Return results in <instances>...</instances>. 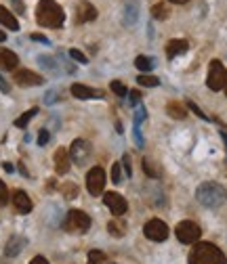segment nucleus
I'll return each mask as SVG.
<instances>
[{
	"label": "nucleus",
	"instance_id": "36",
	"mask_svg": "<svg viewBox=\"0 0 227 264\" xmlns=\"http://www.w3.org/2000/svg\"><path fill=\"white\" fill-rule=\"evenodd\" d=\"M122 174H120V164H112V183H120Z\"/></svg>",
	"mask_w": 227,
	"mask_h": 264
},
{
	"label": "nucleus",
	"instance_id": "41",
	"mask_svg": "<svg viewBox=\"0 0 227 264\" xmlns=\"http://www.w3.org/2000/svg\"><path fill=\"white\" fill-rule=\"evenodd\" d=\"M30 264H49V260L42 258V256H36V258H32V262Z\"/></svg>",
	"mask_w": 227,
	"mask_h": 264
},
{
	"label": "nucleus",
	"instance_id": "13",
	"mask_svg": "<svg viewBox=\"0 0 227 264\" xmlns=\"http://www.w3.org/2000/svg\"><path fill=\"white\" fill-rule=\"evenodd\" d=\"M11 201H13V206L17 208V212L21 214H28V212H32V199H30V195L26 191H13V195H11Z\"/></svg>",
	"mask_w": 227,
	"mask_h": 264
},
{
	"label": "nucleus",
	"instance_id": "33",
	"mask_svg": "<svg viewBox=\"0 0 227 264\" xmlns=\"http://www.w3.org/2000/svg\"><path fill=\"white\" fill-rule=\"evenodd\" d=\"M187 107H190V109H192V111H194L195 115H198V118H202V120H206V122L210 120V118H208V115H204V111H202V109H200V107H198V105H195V103H194V101H187Z\"/></svg>",
	"mask_w": 227,
	"mask_h": 264
},
{
	"label": "nucleus",
	"instance_id": "27",
	"mask_svg": "<svg viewBox=\"0 0 227 264\" xmlns=\"http://www.w3.org/2000/svg\"><path fill=\"white\" fill-rule=\"evenodd\" d=\"M89 264H107V256L99 250L89 252Z\"/></svg>",
	"mask_w": 227,
	"mask_h": 264
},
{
	"label": "nucleus",
	"instance_id": "24",
	"mask_svg": "<svg viewBox=\"0 0 227 264\" xmlns=\"http://www.w3.org/2000/svg\"><path fill=\"white\" fill-rule=\"evenodd\" d=\"M36 113H38V107H32V109H30V111L21 113V118H17V120H15V126H17V128H26V126H28V122L32 120Z\"/></svg>",
	"mask_w": 227,
	"mask_h": 264
},
{
	"label": "nucleus",
	"instance_id": "19",
	"mask_svg": "<svg viewBox=\"0 0 227 264\" xmlns=\"http://www.w3.org/2000/svg\"><path fill=\"white\" fill-rule=\"evenodd\" d=\"M26 239L23 237H19V235H15V237H11L9 239V243H6V247H4V254L9 256V258H13V256H17L23 247H26Z\"/></svg>",
	"mask_w": 227,
	"mask_h": 264
},
{
	"label": "nucleus",
	"instance_id": "39",
	"mask_svg": "<svg viewBox=\"0 0 227 264\" xmlns=\"http://www.w3.org/2000/svg\"><path fill=\"white\" fill-rule=\"evenodd\" d=\"M122 166H124V172H127V176H130L132 170H130V158H129V155H124V158H122Z\"/></svg>",
	"mask_w": 227,
	"mask_h": 264
},
{
	"label": "nucleus",
	"instance_id": "28",
	"mask_svg": "<svg viewBox=\"0 0 227 264\" xmlns=\"http://www.w3.org/2000/svg\"><path fill=\"white\" fill-rule=\"evenodd\" d=\"M61 193H64L65 199H74L78 195V187L74 183H65V185H61Z\"/></svg>",
	"mask_w": 227,
	"mask_h": 264
},
{
	"label": "nucleus",
	"instance_id": "3",
	"mask_svg": "<svg viewBox=\"0 0 227 264\" xmlns=\"http://www.w3.org/2000/svg\"><path fill=\"white\" fill-rule=\"evenodd\" d=\"M195 199L206 208H219L225 204L227 191L219 183H202L200 187L195 189Z\"/></svg>",
	"mask_w": 227,
	"mask_h": 264
},
{
	"label": "nucleus",
	"instance_id": "2",
	"mask_svg": "<svg viewBox=\"0 0 227 264\" xmlns=\"http://www.w3.org/2000/svg\"><path fill=\"white\" fill-rule=\"evenodd\" d=\"M190 264H227L225 254L213 243H195L190 254Z\"/></svg>",
	"mask_w": 227,
	"mask_h": 264
},
{
	"label": "nucleus",
	"instance_id": "18",
	"mask_svg": "<svg viewBox=\"0 0 227 264\" xmlns=\"http://www.w3.org/2000/svg\"><path fill=\"white\" fill-rule=\"evenodd\" d=\"M137 17H139V4L135 0H129L124 4V26H135Z\"/></svg>",
	"mask_w": 227,
	"mask_h": 264
},
{
	"label": "nucleus",
	"instance_id": "10",
	"mask_svg": "<svg viewBox=\"0 0 227 264\" xmlns=\"http://www.w3.org/2000/svg\"><path fill=\"white\" fill-rule=\"evenodd\" d=\"M103 204H105L109 210H112L114 216H122V214L129 210L127 199H124L120 193H105V195H103Z\"/></svg>",
	"mask_w": 227,
	"mask_h": 264
},
{
	"label": "nucleus",
	"instance_id": "35",
	"mask_svg": "<svg viewBox=\"0 0 227 264\" xmlns=\"http://www.w3.org/2000/svg\"><path fill=\"white\" fill-rule=\"evenodd\" d=\"M49 138H51V134H49V130H40V132H38V145H40V147H44L46 143H49Z\"/></svg>",
	"mask_w": 227,
	"mask_h": 264
},
{
	"label": "nucleus",
	"instance_id": "20",
	"mask_svg": "<svg viewBox=\"0 0 227 264\" xmlns=\"http://www.w3.org/2000/svg\"><path fill=\"white\" fill-rule=\"evenodd\" d=\"M0 23H2L4 27L13 29V32H17V29H19V23H17V19H15V17H13V13H11L9 9H4L2 4H0Z\"/></svg>",
	"mask_w": 227,
	"mask_h": 264
},
{
	"label": "nucleus",
	"instance_id": "40",
	"mask_svg": "<svg viewBox=\"0 0 227 264\" xmlns=\"http://www.w3.org/2000/svg\"><path fill=\"white\" fill-rule=\"evenodd\" d=\"M55 101H57V92H55V90H51V92H49V95H46V99H44V103H46V105H53V103H55Z\"/></svg>",
	"mask_w": 227,
	"mask_h": 264
},
{
	"label": "nucleus",
	"instance_id": "5",
	"mask_svg": "<svg viewBox=\"0 0 227 264\" xmlns=\"http://www.w3.org/2000/svg\"><path fill=\"white\" fill-rule=\"evenodd\" d=\"M206 84L210 90H223L225 84H227V69L221 61H210V67H208V78H206Z\"/></svg>",
	"mask_w": 227,
	"mask_h": 264
},
{
	"label": "nucleus",
	"instance_id": "45",
	"mask_svg": "<svg viewBox=\"0 0 227 264\" xmlns=\"http://www.w3.org/2000/svg\"><path fill=\"white\" fill-rule=\"evenodd\" d=\"M170 2H175V4H185V2H190V0H170Z\"/></svg>",
	"mask_w": 227,
	"mask_h": 264
},
{
	"label": "nucleus",
	"instance_id": "1",
	"mask_svg": "<svg viewBox=\"0 0 227 264\" xmlns=\"http://www.w3.org/2000/svg\"><path fill=\"white\" fill-rule=\"evenodd\" d=\"M36 21H38V26L55 29V27L64 26L65 13L57 2H53V0H40L36 6Z\"/></svg>",
	"mask_w": 227,
	"mask_h": 264
},
{
	"label": "nucleus",
	"instance_id": "8",
	"mask_svg": "<svg viewBox=\"0 0 227 264\" xmlns=\"http://www.w3.org/2000/svg\"><path fill=\"white\" fill-rule=\"evenodd\" d=\"M143 233H145L147 239H152V241H166V237H168V224L162 222L160 218H152L150 222H145Z\"/></svg>",
	"mask_w": 227,
	"mask_h": 264
},
{
	"label": "nucleus",
	"instance_id": "16",
	"mask_svg": "<svg viewBox=\"0 0 227 264\" xmlns=\"http://www.w3.org/2000/svg\"><path fill=\"white\" fill-rule=\"evenodd\" d=\"M19 65V59L15 55L13 51L9 49H0V69H6V72H11Z\"/></svg>",
	"mask_w": 227,
	"mask_h": 264
},
{
	"label": "nucleus",
	"instance_id": "9",
	"mask_svg": "<svg viewBox=\"0 0 227 264\" xmlns=\"http://www.w3.org/2000/svg\"><path fill=\"white\" fill-rule=\"evenodd\" d=\"M91 158V145L87 141H82V138H76L69 147V159H74L78 166L87 164V159Z\"/></svg>",
	"mask_w": 227,
	"mask_h": 264
},
{
	"label": "nucleus",
	"instance_id": "21",
	"mask_svg": "<svg viewBox=\"0 0 227 264\" xmlns=\"http://www.w3.org/2000/svg\"><path fill=\"white\" fill-rule=\"evenodd\" d=\"M166 113L175 120H183V118H187V107L181 105L179 101H170V103L166 105Z\"/></svg>",
	"mask_w": 227,
	"mask_h": 264
},
{
	"label": "nucleus",
	"instance_id": "25",
	"mask_svg": "<svg viewBox=\"0 0 227 264\" xmlns=\"http://www.w3.org/2000/svg\"><path fill=\"white\" fill-rule=\"evenodd\" d=\"M152 15H154V19H166L170 15V11H168V6L164 2H158V4L152 6Z\"/></svg>",
	"mask_w": 227,
	"mask_h": 264
},
{
	"label": "nucleus",
	"instance_id": "7",
	"mask_svg": "<svg viewBox=\"0 0 227 264\" xmlns=\"http://www.w3.org/2000/svg\"><path fill=\"white\" fill-rule=\"evenodd\" d=\"M87 189H89L91 195H101V193H103V189H105V172H103V168L101 166H95V168L89 170Z\"/></svg>",
	"mask_w": 227,
	"mask_h": 264
},
{
	"label": "nucleus",
	"instance_id": "15",
	"mask_svg": "<svg viewBox=\"0 0 227 264\" xmlns=\"http://www.w3.org/2000/svg\"><path fill=\"white\" fill-rule=\"evenodd\" d=\"M55 172L57 174H67L69 172V151L64 149V147L55 151Z\"/></svg>",
	"mask_w": 227,
	"mask_h": 264
},
{
	"label": "nucleus",
	"instance_id": "12",
	"mask_svg": "<svg viewBox=\"0 0 227 264\" xmlns=\"http://www.w3.org/2000/svg\"><path fill=\"white\" fill-rule=\"evenodd\" d=\"M97 19V9L87 0L78 2L76 6V23H87V21H95Z\"/></svg>",
	"mask_w": 227,
	"mask_h": 264
},
{
	"label": "nucleus",
	"instance_id": "47",
	"mask_svg": "<svg viewBox=\"0 0 227 264\" xmlns=\"http://www.w3.org/2000/svg\"><path fill=\"white\" fill-rule=\"evenodd\" d=\"M6 40V34L4 32H0V42H4Z\"/></svg>",
	"mask_w": 227,
	"mask_h": 264
},
{
	"label": "nucleus",
	"instance_id": "38",
	"mask_svg": "<svg viewBox=\"0 0 227 264\" xmlns=\"http://www.w3.org/2000/svg\"><path fill=\"white\" fill-rule=\"evenodd\" d=\"M129 97H130V103H132V105H139V103H141V92H139V90H130Z\"/></svg>",
	"mask_w": 227,
	"mask_h": 264
},
{
	"label": "nucleus",
	"instance_id": "17",
	"mask_svg": "<svg viewBox=\"0 0 227 264\" xmlns=\"http://www.w3.org/2000/svg\"><path fill=\"white\" fill-rule=\"evenodd\" d=\"M187 49H190V44H187V40H170L166 44V57L168 59H175L179 55H183V53H187Z\"/></svg>",
	"mask_w": 227,
	"mask_h": 264
},
{
	"label": "nucleus",
	"instance_id": "23",
	"mask_svg": "<svg viewBox=\"0 0 227 264\" xmlns=\"http://www.w3.org/2000/svg\"><path fill=\"white\" fill-rule=\"evenodd\" d=\"M135 65L141 69V72H152L154 65H156V61L152 57H145V55H141L135 59Z\"/></svg>",
	"mask_w": 227,
	"mask_h": 264
},
{
	"label": "nucleus",
	"instance_id": "29",
	"mask_svg": "<svg viewBox=\"0 0 227 264\" xmlns=\"http://www.w3.org/2000/svg\"><path fill=\"white\" fill-rule=\"evenodd\" d=\"M109 86H112V92H116L118 97H127V95H129V88L124 86L120 80H112V84H109Z\"/></svg>",
	"mask_w": 227,
	"mask_h": 264
},
{
	"label": "nucleus",
	"instance_id": "26",
	"mask_svg": "<svg viewBox=\"0 0 227 264\" xmlns=\"http://www.w3.org/2000/svg\"><path fill=\"white\" fill-rule=\"evenodd\" d=\"M137 82L141 84V86H147V88H154V86H158V78H154V76H147V74H141L137 78Z\"/></svg>",
	"mask_w": 227,
	"mask_h": 264
},
{
	"label": "nucleus",
	"instance_id": "34",
	"mask_svg": "<svg viewBox=\"0 0 227 264\" xmlns=\"http://www.w3.org/2000/svg\"><path fill=\"white\" fill-rule=\"evenodd\" d=\"M69 57H72L74 61H78V63H87V55H82V53L80 51H78V49H72V51H69Z\"/></svg>",
	"mask_w": 227,
	"mask_h": 264
},
{
	"label": "nucleus",
	"instance_id": "46",
	"mask_svg": "<svg viewBox=\"0 0 227 264\" xmlns=\"http://www.w3.org/2000/svg\"><path fill=\"white\" fill-rule=\"evenodd\" d=\"M221 136H223V141H225V147H227V130H221Z\"/></svg>",
	"mask_w": 227,
	"mask_h": 264
},
{
	"label": "nucleus",
	"instance_id": "22",
	"mask_svg": "<svg viewBox=\"0 0 227 264\" xmlns=\"http://www.w3.org/2000/svg\"><path fill=\"white\" fill-rule=\"evenodd\" d=\"M107 231H109V235H114V237H124V233H127V224L120 222V220H112L107 224Z\"/></svg>",
	"mask_w": 227,
	"mask_h": 264
},
{
	"label": "nucleus",
	"instance_id": "43",
	"mask_svg": "<svg viewBox=\"0 0 227 264\" xmlns=\"http://www.w3.org/2000/svg\"><path fill=\"white\" fill-rule=\"evenodd\" d=\"M32 40H38V42H44V44H46V42H49V40H46V38H44V36H40V34H32Z\"/></svg>",
	"mask_w": 227,
	"mask_h": 264
},
{
	"label": "nucleus",
	"instance_id": "32",
	"mask_svg": "<svg viewBox=\"0 0 227 264\" xmlns=\"http://www.w3.org/2000/svg\"><path fill=\"white\" fill-rule=\"evenodd\" d=\"M9 204V189H6V185L0 181V206H6Z\"/></svg>",
	"mask_w": 227,
	"mask_h": 264
},
{
	"label": "nucleus",
	"instance_id": "6",
	"mask_svg": "<svg viewBox=\"0 0 227 264\" xmlns=\"http://www.w3.org/2000/svg\"><path fill=\"white\" fill-rule=\"evenodd\" d=\"M175 235H177V239H179L181 243H195V241L200 239L202 231H200V227H198L195 222H192V220H183V222H179V224H177Z\"/></svg>",
	"mask_w": 227,
	"mask_h": 264
},
{
	"label": "nucleus",
	"instance_id": "48",
	"mask_svg": "<svg viewBox=\"0 0 227 264\" xmlns=\"http://www.w3.org/2000/svg\"><path fill=\"white\" fill-rule=\"evenodd\" d=\"M225 95H227V84H225Z\"/></svg>",
	"mask_w": 227,
	"mask_h": 264
},
{
	"label": "nucleus",
	"instance_id": "11",
	"mask_svg": "<svg viewBox=\"0 0 227 264\" xmlns=\"http://www.w3.org/2000/svg\"><path fill=\"white\" fill-rule=\"evenodd\" d=\"M13 80L19 84V86H40L44 82L42 76H38L34 72H30V69H15V76Z\"/></svg>",
	"mask_w": 227,
	"mask_h": 264
},
{
	"label": "nucleus",
	"instance_id": "42",
	"mask_svg": "<svg viewBox=\"0 0 227 264\" xmlns=\"http://www.w3.org/2000/svg\"><path fill=\"white\" fill-rule=\"evenodd\" d=\"M0 90H2V92H9V90H11L9 84H6V80H4L2 76H0Z\"/></svg>",
	"mask_w": 227,
	"mask_h": 264
},
{
	"label": "nucleus",
	"instance_id": "37",
	"mask_svg": "<svg viewBox=\"0 0 227 264\" xmlns=\"http://www.w3.org/2000/svg\"><path fill=\"white\" fill-rule=\"evenodd\" d=\"M132 136H135V143H137L139 147H143V145H145V143H143V136H141V130H139V126L132 128Z\"/></svg>",
	"mask_w": 227,
	"mask_h": 264
},
{
	"label": "nucleus",
	"instance_id": "44",
	"mask_svg": "<svg viewBox=\"0 0 227 264\" xmlns=\"http://www.w3.org/2000/svg\"><path fill=\"white\" fill-rule=\"evenodd\" d=\"M2 166H4V170H6V172H13V170H15V168H13V164H9V161H4Z\"/></svg>",
	"mask_w": 227,
	"mask_h": 264
},
{
	"label": "nucleus",
	"instance_id": "30",
	"mask_svg": "<svg viewBox=\"0 0 227 264\" xmlns=\"http://www.w3.org/2000/svg\"><path fill=\"white\" fill-rule=\"evenodd\" d=\"M143 172H145L147 176H152V178H158V176H160V170H156L150 159H143Z\"/></svg>",
	"mask_w": 227,
	"mask_h": 264
},
{
	"label": "nucleus",
	"instance_id": "4",
	"mask_svg": "<svg viewBox=\"0 0 227 264\" xmlns=\"http://www.w3.org/2000/svg\"><path fill=\"white\" fill-rule=\"evenodd\" d=\"M64 229L67 233H76V235H82L91 229V216L82 210H69L65 220H64Z\"/></svg>",
	"mask_w": 227,
	"mask_h": 264
},
{
	"label": "nucleus",
	"instance_id": "31",
	"mask_svg": "<svg viewBox=\"0 0 227 264\" xmlns=\"http://www.w3.org/2000/svg\"><path fill=\"white\" fill-rule=\"evenodd\" d=\"M145 118H147V111H145V107L141 105V103H139V105H135V126H139V124L143 122Z\"/></svg>",
	"mask_w": 227,
	"mask_h": 264
},
{
	"label": "nucleus",
	"instance_id": "14",
	"mask_svg": "<svg viewBox=\"0 0 227 264\" xmlns=\"http://www.w3.org/2000/svg\"><path fill=\"white\" fill-rule=\"evenodd\" d=\"M72 95H74L76 99L89 101V99H101V97H103V92L97 90V88L84 86V84H72Z\"/></svg>",
	"mask_w": 227,
	"mask_h": 264
}]
</instances>
